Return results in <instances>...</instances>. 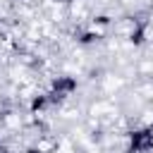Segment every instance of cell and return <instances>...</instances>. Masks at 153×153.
Here are the masks:
<instances>
[{
	"label": "cell",
	"instance_id": "6da1fadb",
	"mask_svg": "<svg viewBox=\"0 0 153 153\" xmlns=\"http://www.w3.org/2000/svg\"><path fill=\"white\" fill-rule=\"evenodd\" d=\"M79 88V81L76 76L72 74H57L53 76L50 81V88H48V98H50V105H57V103H65L74 91Z\"/></svg>",
	"mask_w": 153,
	"mask_h": 153
},
{
	"label": "cell",
	"instance_id": "7a4b0ae2",
	"mask_svg": "<svg viewBox=\"0 0 153 153\" xmlns=\"http://www.w3.org/2000/svg\"><path fill=\"white\" fill-rule=\"evenodd\" d=\"M124 153H153V122L146 127H136L127 134Z\"/></svg>",
	"mask_w": 153,
	"mask_h": 153
},
{
	"label": "cell",
	"instance_id": "3957f363",
	"mask_svg": "<svg viewBox=\"0 0 153 153\" xmlns=\"http://www.w3.org/2000/svg\"><path fill=\"white\" fill-rule=\"evenodd\" d=\"M127 41H129L134 48L143 45V43L148 41V24H146L143 19H136V22H134V26H131V31L127 33Z\"/></svg>",
	"mask_w": 153,
	"mask_h": 153
},
{
	"label": "cell",
	"instance_id": "277c9868",
	"mask_svg": "<svg viewBox=\"0 0 153 153\" xmlns=\"http://www.w3.org/2000/svg\"><path fill=\"white\" fill-rule=\"evenodd\" d=\"M48 108H50L48 93H36V96H31V100H29V112H31V115H41V112H45Z\"/></svg>",
	"mask_w": 153,
	"mask_h": 153
},
{
	"label": "cell",
	"instance_id": "5b68a950",
	"mask_svg": "<svg viewBox=\"0 0 153 153\" xmlns=\"http://www.w3.org/2000/svg\"><path fill=\"white\" fill-rule=\"evenodd\" d=\"M103 38V33L98 31V29H86V31H79L76 33V41L81 43V45H93V43H98Z\"/></svg>",
	"mask_w": 153,
	"mask_h": 153
},
{
	"label": "cell",
	"instance_id": "8992f818",
	"mask_svg": "<svg viewBox=\"0 0 153 153\" xmlns=\"http://www.w3.org/2000/svg\"><path fill=\"white\" fill-rule=\"evenodd\" d=\"M24 153H43V151H41V148H38V146H29V148H26V151H24Z\"/></svg>",
	"mask_w": 153,
	"mask_h": 153
},
{
	"label": "cell",
	"instance_id": "52a82bcc",
	"mask_svg": "<svg viewBox=\"0 0 153 153\" xmlns=\"http://www.w3.org/2000/svg\"><path fill=\"white\" fill-rule=\"evenodd\" d=\"M96 22H98V24H108V17H105V14H100V17H96Z\"/></svg>",
	"mask_w": 153,
	"mask_h": 153
},
{
	"label": "cell",
	"instance_id": "ba28073f",
	"mask_svg": "<svg viewBox=\"0 0 153 153\" xmlns=\"http://www.w3.org/2000/svg\"><path fill=\"white\" fill-rule=\"evenodd\" d=\"M53 2H57V5H69L72 0H53Z\"/></svg>",
	"mask_w": 153,
	"mask_h": 153
},
{
	"label": "cell",
	"instance_id": "9c48e42d",
	"mask_svg": "<svg viewBox=\"0 0 153 153\" xmlns=\"http://www.w3.org/2000/svg\"><path fill=\"white\" fill-rule=\"evenodd\" d=\"M0 153H7V151H5V148H2V146H0Z\"/></svg>",
	"mask_w": 153,
	"mask_h": 153
}]
</instances>
